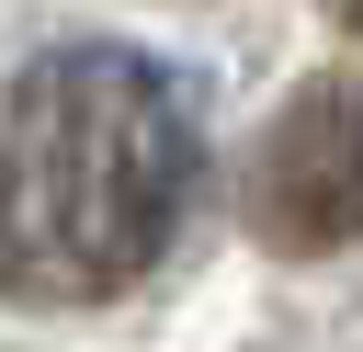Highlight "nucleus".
Returning <instances> with one entry per match:
<instances>
[{
    "label": "nucleus",
    "instance_id": "1",
    "mask_svg": "<svg viewBox=\"0 0 363 352\" xmlns=\"http://www.w3.org/2000/svg\"><path fill=\"white\" fill-rule=\"evenodd\" d=\"M204 182V114L170 57L125 34L0 45V307H113L136 295Z\"/></svg>",
    "mask_w": 363,
    "mask_h": 352
},
{
    "label": "nucleus",
    "instance_id": "2",
    "mask_svg": "<svg viewBox=\"0 0 363 352\" xmlns=\"http://www.w3.org/2000/svg\"><path fill=\"white\" fill-rule=\"evenodd\" d=\"M250 238L261 250H352L363 238V79H306L250 148Z\"/></svg>",
    "mask_w": 363,
    "mask_h": 352
}]
</instances>
